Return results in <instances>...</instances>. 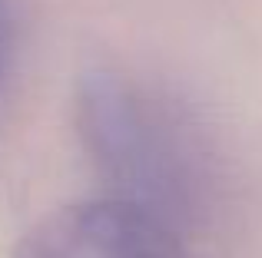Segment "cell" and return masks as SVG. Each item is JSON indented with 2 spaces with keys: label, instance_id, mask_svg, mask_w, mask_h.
I'll use <instances>...</instances> for the list:
<instances>
[{
  "label": "cell",
  "instance_id": "obj_1",
  "mask_svg": "<svg viewBox=\"0 0 262 258\" xmlns=\"http://www.w3.org/2000/svg\"><path fill=\"white\" fill-rule=\"evenodd\" d=\"M33 258H183L166 232L129 205H96L60 222Z\"/></svg>",
  "mask_w": 262,
  "mask_h": 258
}]
</instances>
